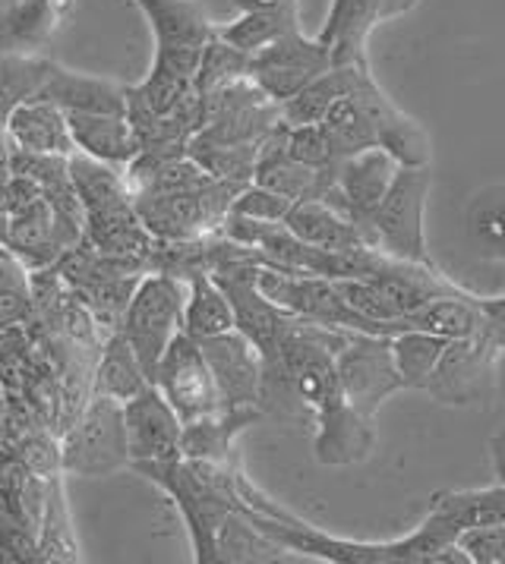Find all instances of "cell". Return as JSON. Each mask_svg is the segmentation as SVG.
I'll use <instances>...</instances> for the list:
<instances>
[{
    "instance_id": "cell-1",
    "label": "cell",
    "mask_w": 505,
    "mask_h": 564,
    "mask_svg": "<svg viewBox=\"0 0 505 564\" xmlns=\"http://www.w3.org/2000/svg\"><path fill=\"white\" fill-rule=\"evenodd\" d=\"M237 492L240 511L272 540L281 542L291 555L316 558L329 564H437L439 552L452 542H459V530L433 511H427L423 523L401 540L361 542L339 540L320 527L307 523L276 498H269L256 482H250L244 470H237Z\"/></svg>"
},
{
    "instance_id": "cell-2",
    "label": "cell",
    "mask_w": 505,
    "mask_h": 564,
    "mask_svg": "<svg viewBox=\"0 0 505 564\" xmlns=\"http://www.w3.org/2000/svg\"><path fill=\"white\" fill-rule=\"evenodd\" d=\"M184 310L186 281L164 274V271L142 274L137 294L130 300L127 316L117 332L130 340L149 379H155V369H159L164 350L171 347V340L184 332Z\"/></svg>"
},
{
    "instance_id": "cell-3",
    "label": "cell",
    "mask_w": 505,
    "mask_h": 564,
    "mask_svg": "<svg viewBox=\"0 0 505 564\" xmlns=\"http://www.w3.org/2000/svg\"><path fill=\"white\" fill-rule=\"evenodd\" d=\"M61 448H64V474L69 476L98 479L130 467L123 404L105 394H89L73 426L64 432Z\"/></svg>"
},
{
    "instance_id": "cell-4",
    "label": "cell",
    "mask_w": 505,
    "mask_h": 564,
    "mask_svg": "<svg viewBox=\"0 0 505 564\" xmlns=\"http://www.w3.org/2000/svg\"><path fill=\"white\" fill-rule=\"evenodd\" d=\"M155 39L152 67L196 79L206 47L218 39V29L196 0H137Z\"/></svg>"
},
{
    "instance_id": "cell-5",
    "label": "cell",
    "mask_w": 505,
    "mask_h": 564,
    "mask_svg": "<svg viewBox=\"0 0 505 564\" xmlns=\"http://www.w3.org/2000/svg\"><path fill=\"white\" fill-rule=\"evenodd\" d=\"M430 164L427 167H398L395 183L386 193L373 215V240L391 259L405 262H420V265H437L427 249V234H423V212H427V196H430Z\"/></svg>"
},
{
    "instance_id": "cell-6",
    "label": "cell",
    "mask_w": 505,
    "mask_h": 564,
    "mask_svg": "<svg viewBox=\"0 0 505 564\" xmlns=\"http://www.w3.org/2000/svg\"><path fill=\"white\" fill-rule=\"evenodd\" d=\"M256 284H259V291L269 296L276 306L288 310L291 316L307 318V322H320V325H329V328L379 335V328L347 303L345 294L339 291V284L332 278L294 274V271L262 265L259 274H256Z\"/></svg>"
},
{
    "instance_id": "cell-7",
    "label": "cell",
    "mask_w": 505,
    "mask_h": 564,
    "mask_svg": "<svg viewBox=\"0 0 505 564\" xmlns=\"http://www.w3.org/2000/svg\"><path fill=\"white\" fill-rule=\"evenodd\" d=\"M339 382L347 404L373 420L391 394L405 391V379L391 354V338L354 332L339 354Z\"/></svg>"
},
{
    "instance_id": "cell-8",
    "label": "cell",
    "mask_w": 505,
    "mask_h": 564,
    "mask_svg": "<svg viewBox=\"0 0 505 564\" xmlns=\"http://www.w3.org/2000/svg\"><path fill=\"white\" fill-rule=\"evenodd\" d=\"M332 67H335L332 45H325L320 35L303 39V32H291L253 54L250 79L276 105H284Z\"/></svg>"
},
{
    "instance_id": "cell-9",
    "label": "cell",
    "mask_w": 505,
    "mask_h": 564,
    "mask_svg": "<svg viewBox=\"0 0 505 564\" xmlns=\"http://www.w3.org/2000/svg\"><path fill=\"white\" fill-rule=\"evenodd\" d=\"M86 240V230L64 218L47 193L13 215H3V249L13 252L29 271L54 269L69 249Z\"/></svg>"
},
{
    "instance_id": "cell-10",
    "label": "cell",
    "mask_w": 505,
    "mask_h": 564,
    "mask_svg": "<svg viewBox=\"0 0 505 564\" xmlns=\"http://www.w3.org/2000/svg\"><path fill=\"white\" fill-rule=\"evenodd\" d=\"M152 384H159L161 394L181 413L184 423H193L200 416L222 410L218 382H215V372L203 354V344L190 338L186 332H181L164 350Z\"/></svg>"
},
{
    "instance_id": "cell-11",
    "label": "cell",
    "mask_w": 505,
    "mask_h": 564,
    "mask_svg": "<svg viewBox=\"0 0 505 564\" xmlns=\"http://www.w3.org/2000/svg\"><path fill=\"white\" fill-rule=\"evenodd\" d=\"M398 161L391 159L386 149H367L361 155H351L335 164V183L332 189L322 196V203H329L335 212H342L347 221L364 227L373 237V215L379 203L386 199V193L395 183L398 174ZM376 243V240H373Z\"/></svg>"
},
{
    "instance_id": "cell-12",
    "label": "cell",
    "mask_w": 505,
    "mask_h": 564,
    "mask_svg": "<svg viewBox=\"0 0 505 564\" xmlns=\"http://www.w3.org/2000/svg\"><path fill=\"white\" fill-rule=\"evenodd\" d=\"M130 467L133 464H164L184 457V420L161 394L159 384L142 388L123 404Z\"/></svg>"
},
{
    "instance_id": "cell-13",
    "label": "cell",
    "mask_w": 505,
    "mask_h": 564,
    "mask_svg": "<svg viewBox=\"0 0 505 564\" xmlns=\"http://www.w3.org/2000/svg\"><path fill=\"white\" fill-rule=\"evenodd\" d=\"M503 350L490 338H461L449 340L437 369L430 376V382L423 384V391L445 406H468L477 404L486 388L490 366Z\"/></svg>"
},
{
    "instance_id": "cell-14",
    "label": "cell",
    "mask_w": 505,
    "mask_h": 564,
    "mask_svg": "<svg viewBox=\"0 0 505 564\" xmlns=\"http://www.w3.org/2000/svg\"><path fill=\"white\" fill-rule=\"evenodd\" d=\"M208 366L215 372L222 406H259L262 391V354L244 332H228L218 338L200 340Z\"/></svg>"
},
{
    "instance_id": "cell-15",
    "label": "cell",
    "mask_w": 505,
    "mask_h": 564,
    "mask_svg": "<svg viewBox=\"0 0 505 564\" xmlns=\"http://www.w3.org/2000/svg\"><path fill=\"white\" fill-rule=\"evenodd\" d=\"M354 91H357V98L364 101V108L376 123L379 149H386L401 167H427L430 164V139L420 130V123H413L411 117H405L391 105L389 95L376 86L369 67L361 73Z\"/></svg>"
},
{
    "instance_id": "cell-16",
    "label": "cell",
    "mask_w": 505,
    "mask_h": 564,
    "mask_svg": "<svg viewBox=\"0 0 505 564\" xmlns=\"http://www.w3.org/2000/svg\"><path fill=\"white\" fill-rule=\"evenodd\" d=\"M316 435H313V457L322 467H351L367 460L373 445H376V432L373 420L364 413H357L347 404V398H339L329 406H322L313 416Z\"/></svg>"
},
{
    "instance_id": "cell-17",
    "label": "cell",
    "mask_w": 505,
    "mask_h": 564,
    "mask_svg": "<svg viewBox=\"0 0 505 564\" xmlns=\"http://www.w3.org/2000/svg\"><path fill=\"white\" fill-rule=\"evenodd\" d=\"M127 89L111 79H98L86 73H73L54 61H47L45 79L35 101H51L64 111H86V113H123L127 117Z\"/></svg>"
},
{
    "instance_id": "cell-18",
    "label": "cell",
    "mask_w": 505,
    "mask_h": 564,
    "mask_svg": "<svg viewBox=\"0 0 505 564\" xmlns=\"http://www.w3.org/2000/svg\"><path fill=\"white\" fill-rule=\"evenodd\" d=\"M262 420V406H222L208 416L184 423V457L208 464H237L234 442Z\"/></svg>"
},
{
    "instance_id": "cell-19",
    "label": "cell",
    "mask_w": 505,
    "mask_h": 564,
    "mask_svg": "<svg viewBox=\"0 0 505 564\" xmlns=\"http://www.w3.org/2000/svg\"><path fill=\"white\" fill-rule=\"evenodd\" d=\"M7 142L25 152L76 155V139L69 130L67 111L51 101H25L7 111Z\"/></svg>"
},
{
    "instance_id": "cell-20",
    "label": "cell",
    "mask_w": 505,
    "mask_h": 564,
    "mask_svg": "<svg viewBox=\"0 0 505 564\" xmlns=\"http://www.w3.org/2000/svg\"><path fill=\"white\" fill-rule=\"evenodd\" d=\"M67 120L73 139H76V149L93 159L108 161V164H117L127 171L142 152L137 130H133L130 117H123V113L69 111Z\"/></svg>"
},
{
    "instance_id": "cell-21",
    "label": "cell",
    "mask_w": 505,
    "mask_h": 564,
    "mask_svg": "<svg viewBox=\"0 0 505 564\" xmlns=\"http://www.w3.org/2000/svg\"><path fill=\"white\" fill-rule=\"evenodd\" d=\"M284 225L298 234L303 243L332 249V252H361V249H379L373 243L364 227L347 221L342 212H335L322 199H303L294 203L291 215L284 218Z\"/></svg>"
},
{
    "instance_id": "cell-22",
    "label": "cell",
    "mask_w": 505,
    "mask_h": 564,
    "mask_svg": "<svg viewBox=\"0 0 505 564\" xmlns=\"http://www.w3.org/2000/svg\"><path fill=\"white\" fill-rule=\"evenodd\" d=\"M73 0H13L3 17V51L32 54L67 23Z\"/></svg>"
},
{
    "instance_id": "cell-23",
    "label": "cell",
    "mask_w": 505,
    "mask_h": 564,
    "mask_svg": "<svg viewBox=\"0 0 505 564\" xmlns=\"http://www.w3.org/2000/svg\"><path fill=\"white\" fill-rule=\"evenodd\" d=\"M152 379L146 376L142 362H139L137 350L130 347V340L120 332L108 335L101 350H98V362L93 369V394H105L115 398L120 404H127L130 398H137L142 388H149Z\"/></svg>"
},
{
    "instance_id": "cell-24",
    "label": "cell",
    "mask_w": 505,
    "mask_h": 564,
    "mask_svg": "<svg viewBox=\"0 0 505 564\" xmlns=\"http://www.w3.org/2000/svg\"><path fill=\"white\" fill-rule=\"evenodd\" d=\"M237 328L234 303L225 294V288L203 271L186 281V310H184V332L190 338L208 340L218 335H228Z\"/></svg>"
},
{
    "instance_id": "cell-25",
    "label": "cell",
    "mask_w": 505,
    "mask_h": 564,
    "mask_svg": "<svg viewBox=\"0 0 505 564\" xmlns=\"http://www.w3.org/2000/svg\"><path fill=\"white\" fill-rule=\"evenodd\" d=\"M291 32H300V0H281L266 10H244L240 20L218 29V35L228 45L250 54V57Z\"/></svg>"
},
{
    "instance_id": "cell-26",
    "label": "cell",
    "mask_w": 505,
    "mask_h": 564,
    "mask_svg": "<svg viewBox=\"0 0 505 564\" xmlns=\"http://www.w3.org/2000/svg\"><path fill=\"white\" fill-rule=\"evenodd\" d=\"M430 511L449 520L459 533L499 527L505 523V482H493L486 489H449L437 492L430 501Z\"/></svg>"
},
{
    "instance_id": "cell-27",
    "label": "cell",
    "mask_w": 505,
    "mask_h": 564,
    "mask_svg": "<svg viewBox=\"0 0 505 564\" xmlns=\"http://www.w3.org/2000/svg\"><path fill=\"white\" fill-rule=\"evenodd\" d=\"M325 127V133L335 145V155L339 161L351 159V155H361L367 149H376L379 145V135H376V123L373 117L364 108V101L357 98V91L351 89L347 95H342L329 113L320 120Z\"/></svg>"
},
{
    "instance_id": "cell-28",
    "label": "cell",
    "mask_w": 505,
    "mask_h": 564,
    "mask_svg": "<svg viewBox=\"0 0 505 564\" xmlns=\"http://www.w3.org/2000/svg\"><path fill=\"white\" fill-rule=\"evenodd\" d=\"M215 552H218V564H237V562H281L291 552L276 542L269 533H262L240 508L230 511L228 520L218 530L215 540Z\"/></svg>"
},
{
    "instance_id": "cell-29",
    "label": "cell",
    "mask_w": 505,
    "mask_h": 564,
    "mask_svg": "<svg viewBox=\"0 0 505 564\" xmlns=\"http://www.w3.org/2000/svg\"><path fill=\"white\" fill-rule=\"evenodd\" d=\"M468 237L486 259L505 262V186L481 189L468 205Z\"/></svg>"
},
{
    "instance_id": "cell-30",
    "label": "cell",
    "mask_w": 505,
    "mask_h": 564,
    "mask_svg": "<svg viewBox=\"0 0 505 564\" xmlns=\"http://www.w3.org/2000/svg\"><path fill=\"white\" fill-rule=\"evenodd\" d=\"M445 344H449L445 338L430 335V332H417V328L391 338V354H395V366L405 379V391H423Z\"/></svg>"
},
{
    "instance_id": "cell-31",
    "label": "cell",
    "mask_w": 505,
    "mask_h": 564,
    "mask_svg": "<svg viewBox=\"0 0 505 564\" xmlns=\"http://www.w3.org/2000/svg\"><path fill=\"white\" fill-rule=\"evenodd\" d=\"M190 155L200 161L215 181L247 186L256 177L259 145H225V142H208V139L193 135L190 139Z\"/></svg>"
},
{
    "instance_id": "cell-32",
    "label": "cell",
    "mask_w": 505,
    "mask_h": 564,
    "mask_svg": "<svg viewBox=\"0 0 505 564\" xmlns=\"http://www.w3.org/2000/svg\"><path fill=\"white\" fill-rule=\"evenodd\" d=\"M0 322H3V328L35 322L32 271L7 249H3V262H0Z\"/></svg>"
},
{
    "instance_id": "cell-33",
    "label": "cell",
    "mask_w": 505,
    "mask_h": 564,
    "mask_svg": "<svg viewBox=\"0 0 505 564\" xmlns=\"http://www.w3.org/2000/svg\"><path fill=\"white\" fill-rule=\"evenodd\" d=\"M39 549H42V562H79L83 558L79 545L73 540V530H69L64 492H61V474L51 479L45 520H42V533H39Z\"/></svg>"
},
{
    "instance_id": "cell-34",
    "label": "cell",
    "mask_w": 505,
    "mask_h": 564,
    "mask_svg": "<svg viewBox=\"0 0 505 564\" xmlns=\"http://www.w3.org/2000/svg\"><path fill=\"white\" fill-rule=\"evenodd\" d=\"M250 76V54L237 51L234 45H228L222 35L206 47V57H203V67H200V76H196V95L206 98L212 91L225 89L237 79H247Z\"/></svg>"
},
{
    "instance_id": "cell-35",
    "label": "cell",
    "mask_w": 505,
    "mask_h": 564,
    "mask_svg": "<svg viewBox=\"0 0 505 564\" xmlns=\"http://www.w3.org/2000/svg\"><path fill=\"white\" fill-rule=\"evenodd\" d=\"M284 152L310 167H335L339 164L335 145L322 123H300V127L284 123Z\"/></svg>"
},
{
    "instance_id": "cell-36",
    "label": "cell",
    "mask_w": 505,
    "mask_h": 564,
    "mask_svg": "<svg viewBox=\"0 0 505 564\" xmlns=\"http://www.w3.org/2000/svg\"><path fill=\"white\" fill-rule=\"evenodd\" d=\"M294 203L288 196H281L276 189H266L259 183H250L237 193V199L230 205L234 215H244V218H256V221H284L291 215Z\"/></svg>"
},
{
    "instance_id": "cell-37",
    "label": "cell",
    "mask_w": 505,
    "mask_h": 564,
    "mask_svg": "<svg viewBox=\"0 0 505 564\" xmlns=\"http://www.w3.org/2000/svg\"><path fill=\"white\" fill-rule=\"evenodd\" d=\"M459 542L474 564H505V523L461 533Z\"/></svg>"
},
{
    "instance_id": "cell-38",
    "label": "cell",
    "mask_w": 505,
    "mask_h": 564,
    "mask_svg": "<svg viewBox=\"0 0 505 564\" xmlns=\"http://www.w3.org/2000/svg\"><path fill=\"white\" fill-rule=\"evenodd\" d=\"M490 464H493V479L505 482V430L490 438Z\"/></svg>"
},
{
    "instance_id": "cell-39",
    "label": "cell",
    "mask_w": 505,
    "mask_h": 564,
    "mask_svg": "<svg viewBox=\"0 0 505 564\" xmlns=\"http://www.w3.org/2000/svg\"><path fill=\"white\" fill-rule=\"evenodd\" d=\"M281 0H234V7L244 13V10H266V7H276Z\"/></svg>"
}]
</instances>
